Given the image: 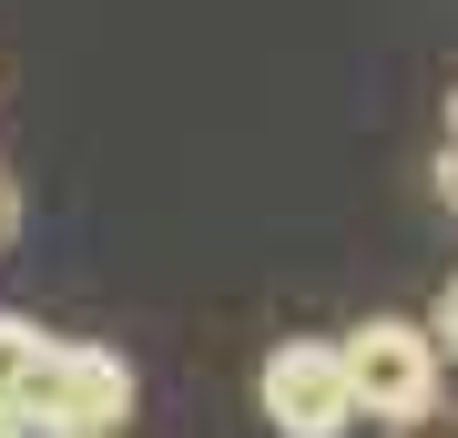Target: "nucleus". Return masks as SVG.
Here are the masks:
<instances>
[{
    "label": "nucleus",
    "instance_id": "obj_8",
    "mask_svg": "<svg viewBox=\"0 0 458 438\" xmlns=\"http://www.w3.org/2000/svg\"><path fill=\"white\" fill-rule=\"evenodd\" d=\"M448 143H458V92H448Z\"/></svg>",
    "mask_w": 458,
    "mask_h": 438
},
{
    "label": "nucleus",
    "instance_id": "obj_9",
    "mask_svg": "<svg viewBox=\"0 0 458 438\" xmlns=\"http://www.w3.org/2000/svg\"><path fill=\"white\" fill-rule=\"evenodd\" d=\"M0 438H11V428H0Z\"/></svg>",
    "mask_w": 458,
    "mask_h": 438
},
{
    "label": "nucleus",
    "instance_id": "obj_2",
    "mask_svg": "<svg viewBox=\"0 0 458 438\" xmlns=\"http://www.w3.org/2000/svg\"><path fill=\"white\" fill-rule=\"evenodd\" d=\"M336 367H346V408L377 428H418L438 408V347H428L418 316H367L336 337Z\"/></svg>",
    "mask_w": 458,
    "mask_h": 438
},
{
    "label": "nucleus",
    "instance_id": "obj_7",
    "mask_svg": "<svg viewBox=\"0 0 458 438\" xmlns=\"http://www.w3.org/2000/svg\"><path fill=\"white\" fill-rule=\"evenodd\" d=\"M438 204H448V214H458V143H448V153H438Z\"/></svg>",
    "mask_w": 458,
    "mask_h": 438
},
{
    "label": "nucleus",
    "instance_id": "obj_1",
    "mask_svg": "<svg viewBox=\"0 0 458 438\" xmlns=\"http://www.w3.org/2000/svg\"><path fill=\"white\" fill-rule=\"evenodd\" d=\"M123 418H132V367L113 347L41 337V367L11 408V438H123Z\"/></svg>",
    "mask_w": 458,
    "mask_h": 438
},
{
    "label": "nucleus",
    "instance_id": "obj_4",
    "mask_svg": "<svg viewBox=\"0 0 458 438\" xmlns=\"http://www.w3.org/2000/svg\"><path fill=\"white\" fill-rule=\"evenodd\" d=\"M31 367H41V326L0 306V428H11V408H21V388H31Z\"/></svg>",
    "mask_w": 458,
    "mask_h": 438
},
{
    "label": "nucleus",
    "instance_id": "obj_3",
    "mask_svg": "<svg viewBox=\"0 0 458 438\" xmlns=\"http://www.w3.org/2000/svg\"><path fill=\"white\" fill-rule=\"evenodd\" d=\"M255 408L276 438H346L357 408H346V367H336V337H285L276 357L255 367Z\"/></svg>",
    "mask_w": 458,
    "mask_h": 438
},
{
    "label": "nucleus",
    "instance_id": "obj_6",
    "mask_svg": "<svg viewBox=\"0 0 458 438\" xmlns=\"http://www.w3.org/2000/svg\"><path fill=\"white\" fill-rule=\"evenodd\" d=\"M11 245H21V174L0 163V255H11Z\"/></svg>",
    "mask_w": 458,
    "mask_h": 438
},
{
    "label": "nucleus",
    "instance_id": "obj_5",
    "mask_svg": "<svg viewBox=\"0 0 458 438\" xmlns=\"http://www.w3.org/2000/svg\"><path fill=\"white\" fill-rule=\"evenodd\" d=\"M428 347H438V367H458V276L438 296V316H428Z\"/></svg>",
    "mask_w": 458,
    "mask_h": 438
}]
</instances>
